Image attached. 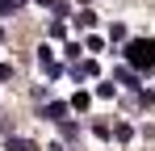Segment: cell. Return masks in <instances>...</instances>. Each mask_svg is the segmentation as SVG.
<instances>
[{"instance_id":"4","label":"cell","mask_w":155,"mask_h":151,"mask_svg":"<svg viewBox=\"0 0 155 151\" xmlns=\"http://www.w3.org/2000/svg\"><path fill=\"white\" fill-rule=\"evenodd\" d=\"M21 8H25V0H0V17H13Z\"/></svg>"},{"instance_id":"10","label":"cell","mask_w":155,"mask_h":151,"mask_svg":"<svg viewBox=\"0 0 155 151\" xmlns=\"http://www.w3.org/2000/svg\"><path fill=\"white\" fill-rule=\"evenodd\" d=\"M8 151H38L29 139H8Z\"/></svg>"},{"instance_id":"14","label":"cell","mask_w":155,"mask_h":151,"mask_svg":"<svg viewBox=\"0 0 155 151\" xmlns=\"http://www.w3.org/2000/svg\"><path fill=\"white\" fill-rule=\"evenodd\" d=\"M63 139H80V126L76 122H63Z\"/></svg>"},{"instance_id":"13","label":"cell","mask_w":155,"mask_h":151,"mask_svg":"<svg viewBox=\"0 0 155 151\" xmlns=\"http://www.w3.org/2000/svg\"><path fill=\"white\" fill-rule=\"evenodd\" d=\"M113 92H117L113 84H97V97H101V101H109V97H113Z\"/></svg>"},{"instance_id":"16","label":"cell","mask_w":155,"mask_h":151,"mask_svg":"<svg viewBox=\"0 0 155 151\" xmlns=\"http://www.w3.org/2000/svg\"><path fill=\"white\" fill-rule=\"evenodd\" d=\"M38 4H42V8H46V4H54V0H38Z\"/></svg>"},{"instance_id":"7","label":"cell","mask_w":155,"mask_h":151,"mask_svg":"<svg viewBox=\"0 0 155 151\" xmlns=\"http://www.w3.org/2000/svg\"><path fill=\"white\" fill-rule=\"evenodd\" d=\"M130 134H134V130H130L126 122H117V126H113V139H117V143H130Z\"/></svg>"},{"instance_id":"11","label":"cell","mask_w":155,"mask_h":151,"mask_svg":"<svg viewBox=\"0 0 155 151\" xmlns=\"http://www.w3.org/2000/svg\"><path fill=\"white\" fill-rule=\"evenodd\" d=\"M88 101H92L88 92H76V97H71V109H88Z\"/></svg>"},{"instance_id":"8","label":"cell","mask_w":155,"mask_h":151,"mask_svg":"<svg viewBox=\"0 0 155 151\" xmlns=\"http://www.w3.org/2000/svg\"><path fill=\"white\" fill-rule=\"evenodd\" d=\"M117 80H122V84H130V88H138V76L130 72V67H117Z\"/></svg>"},{"instance_id":"2","label":"cell","mask_w":155,"mask_h":151,"mask_svg":"<svg viewBox=\"0 0 155 151\" xmlns=\"http://www.w3.org/2000/svg\"><path fill=\"white\" fill-rule=\"evenodd\" d=\"M67 109H71V105H67V101H46V109H42V118H46V122H67Z\"/></svg>"},{"instance_id":"15","label":"cell","mask_w":155,"mask_h":151,"mask_svg":"<svg viewBox=\"0 0 155 151\" xmlns=\"http://www.w3.org/2000/svg\"><path fill=\"white\" fill-rule=\"evenodd\" d=\"M0 80H13V63H0Z\"/></svg>"},{"instance_id":"3","label":"cell","mask_w":155,"mask_h":151,"mask_svg":"<svg viewBox=\"0 0 155 151\" xmlns=\"http://www.w3.org/2000/svg\"><path fill=\"white\" fill-rule=\"evenodd\" d=\"M38 67H42L46 76H59V59H54V50L46 46V42L38 46Z\"/></svg>"},{"instance_id":"9","label":"cell","mask_w":155,"mask_h":151,"mask_svg":"<svg viewBox=\"0 0 155 151\" xmlns=\"http://www.w3.org/2000/svg\"><path fill=\"white\" fill-rule=\"evenodd\" d=\"M92 134H97V139H113V126L109 122H92Z\"/></svg>"},{"instance_id":"5","label":"cell","mask_w":155,"mask_h":151,"mask_svg":"<svg viewBox=\"0 0 155 151\" xmlns=\"http://www.w3.org/2000/svg\"><path fill=\"white\" fill-rule=\"evenodd\" d=\"M76 76H80V80H92V76H97V63H92V59H84V63L76 67Z\"/></svg>"},{"instance_id":"6","label":"cell","mask_w":155,"mask_h":151,"mask_svg":"<svg viewBox=\"0 0 155 151\" xmlns=\"http://www.w3.org/2000/svg\"><path fill=\"white\" fill-rule=\"evenodd\" d=\"M76 21H80V29H92V25H97V13H92V8H84Z\"/></svg>"},{"instance_id":"12","label":"cell","mask_w":155,"mask_h":151,"mask_svg":"<svg viewBox=\"0 0 155 151\" xmlns=\"http://www.w3.org/2000/svg\"><path fill=\"white\" fill-rule=\"evenodd\" d=\"M101 46H105L101 38H84V50H92V55H101Z\"/></svg>"},{"instance_id":"17","label":"cell","mask_w":155,"mask_h":151,"mask_svg":"<svg viewBox=\"0 0 155 151\" xmlns=\"http://www.w3.org/2000/svg\"><path fill=\"white\" fill-rule=\"evenodd\" d=\"M46 151H63V147H59V143H54V147H46Z\"/></svg>"},{"instance_id":"1","label":"cell","mask_w":155,"mask_h":151,"mask_svg":"<svg viewBox=\"0 0 155 151\" xmlns=\"http://www.w3.org/2000/svg\"><path fill=\"white\" fill-rule=\"evenodd\" d=\"M126 59L134 63V67H147V72H151V67H155V38L130 42V46H126Z\"/></svg>"}]
</instances>
